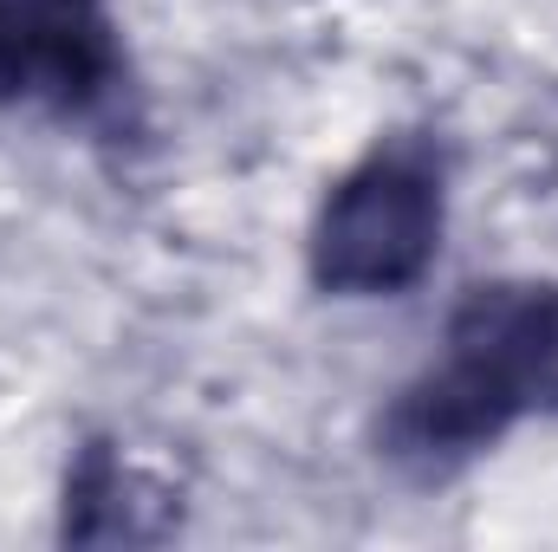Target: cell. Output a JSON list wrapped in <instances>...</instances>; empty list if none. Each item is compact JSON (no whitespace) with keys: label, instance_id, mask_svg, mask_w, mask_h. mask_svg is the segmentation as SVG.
Wrapping results in <instances>:
<instances>
[{"label":"cell","instance_id":"obj_3","mask_svg":"<svg viewBox=\"0 0 558 552\" xmlns=\"http://www.w3.org/2000/svg\"><path fill=\"white\" fill-rule=\"evenodd\" d=\"M124 92L111 0H0V105L105 118Z\"/></svg>","mask_w":558,"mask_h":552},{"label":"cell","instance_id":"obj_2","mask_svg":"<svg viewBox=\"0 0 558 552\" xmlns=\"http://www.w3.org/2000/svg\"><path fill=\"white\" fill-rule=\"evenodd\" d=\"M448 228V156L428 131L377 137L312 215V286L331 299H397L410 292Z\"/></svg>","mask_w":558,"mask_h":552},{"label":"cell","instance_id":"obj_1","mask_svg":"<svg viewBox=\"0 0 558 552\" xmlns=\"http://www.w3.org/2000/svg\"><path fill=\"white\" fill-rule=\"evenodd\" d=\"M533 416H558V279H481L384 404L377 455L410 481H448Z\"/></svg>","mask_w":558,"mask_h":552}]
</instances>
